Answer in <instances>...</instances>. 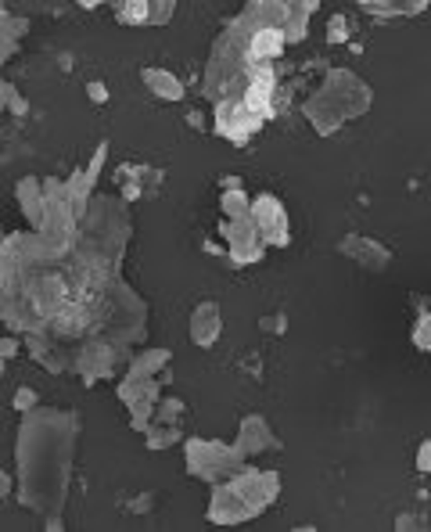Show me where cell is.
<instances>
[{
  "label": "cell",
  "instance_id": "obj_1",
  "mask_svg": "<svg viewBox=\"0 0 431 532\" xmlns=\"http://www.w3.org/2000/svg\"><path fill=\"white\" fill-rule=\"evenodd\" d=\"M370 97H374L370 87L356 72L331 69L327 79H324V87H320V94H313L303 104V112H306V119L313 122L317 133H335L338 126L360 119L370 108Z\"/></svg>",
  "mask_w": 431,
  "mask_h": 532
},
{
  "label": "cell",
  "instance_id": "obj_2",
  "mask_svg": "<svg viewBox=\"0 0 431 532\" xmlns=\"http://www.w3.org/2000/svg\"><path fill=\"white\" fill-rule=\"evenodd\" d=\"M241 468H245V453L237 450V443L227 446L216 439H187V471L195 478L220 486V482H230Z\"/></svg>",
  "mask_w": 431,
  "mask_h": 532
},
{
  "label": "cell",
  "instance_id": "obj_3",
  "mask_svg": "<svg viewBox=\"0 0 431 532\" xmlns=\"http://www.w3.org/2000/svg\"><path fill=\"white\" fill-rule=\"evenodd\" d=\"M115 392H119V399H122V407L129 411V425H133L137 432H144V428L155 421V411H159V403H162V381L126 374Z\"/></svg>",
  "mask_w": 431,
  "mask_h": 532
},
{
  "label": "cell",
  "instance_id": "obj_4",
  "mask_svg": "<svg viewBox=\"0 0 431 532\" xmlns=\"http://www.w3.org/2000/svg\"><path fill=\"white\" fill-rule=\"evenodd\" d=\"M259 129H262V119H259L255 112H248V108L241 104V97L216 104V133H220L223 141H230V145H248L252 133H259Z\"/></svg>",
  "mask_w": 431,
  "mask_h": 532
},
{
  "label": "cell",
  "instance_id": "obj_5",
  "mask_svg": "<svg viewBox=\"0 0 431 532\" xmlns=\"http://www.w3.org/2000/svg\"><path fill=\"white\" fill-rule=\"evenodd\" d=\"M252 220H255V227H259V234H262L266 245L284 248L287 241H292L287 209H284V202H280L277 195H259V198H252Z\"/></svg>",
  "mask_w": 431,
  "mask_h": 532
},
{
  "label": "cell",
  "instance_id": "obj_6",
  "mask_svg": "<svg viewBox=\"0 0 431 532\" xmlns=\"http://www.w3.org/2000/svg\"><path fill=\"white\" fill-rule=\"evenodd\" d=\"M230 486H234V493H241V496L248 500V507H252L255 514H262V511L280 496V478H277V471H259V468H248V464L230 478Z\"/></svg>",
  "mask_w": 431,
  "mask_h": 532
},
{
  "label": "cell",
  "instance_id": "obj_7",
  "mask_svg": "<svg viewBox=\"0 0 431 532\" xmlns=\"http://www.w3.org/2000/svg\"><path fill=\"white\" fill-rule=\"evenodd\" d=\"M223 237H227L230 262H237V266L259 262L262 252H266V241H262V234H259V227H255L252 216H245V220H230V223L223 227Z\"/></svg>",
  "mask_w": 431,
  "mask_h": 532
},
{
  "label": "cell",
  "instance_id": "obj_8",
  "mask_svg": "<svg viewBox=\"0 0 431 532\" xmlns=\"http://www.w3.org/2000/svg\"><path fill=\"white\" fill-rule=\"evenodd\" d=\"M115 360H119V345H115V342L87 338V345L72 356V367L87 378V385H94V381H101V378H112Z\"/></svg>",
  "mask_w": 431,
  "mask_h": 532
},
{
  "label": "cell",
  "instance_id": "obj_9",
  "mask_svg": "<svg viewBox=\"0 0 431 532\" xmlns=\"http://www.w3.org/2000/svg\"><path fill=\"white\" fill-rule=\"evenodd\" d=\"M248 518H255L248 500L241 493H234L230 482H220L216 493H212V503H209V521H216V525H241Z\"/></svg>",
  "mask_w": 431,
  "mask_h": 532
},
{
  "label": "cell",
  "instance_id": "obj_10",
  "mask_svg": "<svg viewBox=\"0 0 431 532\" xmlns=\"http://www.w3.org/2000/svg\"><path fill=\"white\" fill-rule=\"evenodd\" d=\"M338 252L349 255V259H356L360 266H367V270H385V266L392 262V252H388L381 241L363 237V234H349V237L338 245Z\"/></svg>",
  "mask_w": 431,
  "mask_h": 532
},
{
  "label": "cell",
  "instance_id": "obj_11",
  "mask_svg": "<svg viewBox=\"0 0 431 532\" xmlns=\"http://www.w3.org/2000/svg\"><path fill=\"white\" fill-rule=\"evenodd\" d=\"M237 450L245 453V457H255V453H266V450H277V439H273V432H269V425H266V418H259V414H248L245 421H241V432H237Z\"/></svg>",
  "mask_w": 431,
  "mask_h": 532
},
{
  "label": "cell",
  "instance_id": "obj_12",
  "mask_svg": "<svg viewBox=\"0 0 431 532\" xmlns=\"http://www.w3.org/2000/svg\"><path fill=\"white\" fill-rule=\"evenodd\" d=\"M220 331H223L220 328V306L216 303L195 306V313H191V342L202 345V349H209V345H216Z\"/></svg>",
  "mask_w": 431,
  "mask_h": 532
},
{
  "label": "cell",
  "instance_id": "obj_13",
  "mask_svg": "<svg viewBox=\"0 0 431 532\" xmlns=\"http://www.w3.org/2000/svg\"><path fill=\"white\" fill-rule=\"evenodd\" d=\"M360 8L374 19H410L427 8V0H360Z\"/></svg>",
  "mask_w": 431,
  "mask_h": 532
},
{
  "label": "cell",
  "instance_id": "obj_14",
  "mask_svg": "<svg viewBox=\"0 0 431 532\" xmlns=\"http://www.w3.org/2000/svg\"><path fill=\"white\" fill-rule=\"evenodd\" d=\"M140 79H144V87H148L155 97H162V101H180L184 97V83L173 72H166V69H144Z\"/></svg>",
  "mask_w": 431,
  "mask_h": 532
},
{
  "label": "cell",
  "instance_id": "obj_15",
  "mask_svg": "<svg viewBox=\"0 0 431 532\" xmlns=\"http://www.w3.org/2000/svg\"><path fill=\"white\" fill-rule=\"evenodd\" d=\"M223 212H227V220L252 216V198L241 191V180L237 177H223Z\"/></svg>",
  "mask_w": 431,
  "mask_h": 532
},
{
  "label": "cell",
  "instance_id": "obj_16",
  "mask_svg": "<svg viewBox=\"0 0 431 532\" xmlns=\"http://www.w3.org/2000/svg\"><path fill=\"white\" fill-rule=\"evenodd\" d=\"M180 439V425L177 421H152L148 428H144V443H148V450H166Z\"/></svg>",
  "mask_w": 431,
  "mask_h": 532
},
{
  "label": "cell",
  "instance_id": "obj_17",
  "mask_svg": "<svg viewBox=\"0 0 431 532\" xmlns=\"http://www.w3.org/2000/svg\"><path fill=\"white\" fill-rule=\"evenodd\" d=\"M115 19L122 26H152V0H122L115 4Z\"/></svg>",
  "mask_w": 431,
  "mask_h": 532
},
{
  "label": "cell",
  "instance_id": "obj_18",
  "mask_svg": "<svg viewBox=\"0 0 431 532\" xmlns=\"http://www.w3.org/2000/svg\"><path fill=\"white\" fill-rule=\"evenodd\" d=\"M170 363V353L166 349H148L144 356H133L129 360V374L137 378H155V370H162Z\"/></svg>",
  "mask_w": 431,
  "mask_h": 532
},
{
  "label": "cell",
  "instance_id": "obj_19",
  "mask_svg": "<svg viewBox=\"0 0 431 532\" xmlns=\"http://www.w3.org/2000/svg\"><path fill=\"white\" fill-rule=\"evenodd\" d=\"M413 345H417L420 353H431V310L420 313V320H417V328H413Z\"/></svg>",
  "mask_w": 431,
  "mask_h": 532
},
{
  "label": "cell",
  "instance_id": "obj_20",
  "mask_svg": "<svg viewBox=\"0 0 431 532\" xmlns=\"http://www.w3.org/2000/svg\"><path fill=\"white\" fill-rule=\"evenodd\" d=\"M349 37H352L349 19H345V15H331V22H327V40H331V44H349Z\"/></svg>",
  "mask_w": 431,
  "mask_h": 532
},
{
  "label": "cell",
  "instance_id": "obj_21",
  "mask_svg": "<svg viewBox=\"0 0 431 532\" xmlns=\"http://www.w3.org/2000/svg\"><path fill=\"white\" fill-rule=\"evenodd\" d=\"M184 399H177V395H170V399H162V403H159V411H155V418L159 421H180L184 418Z\"/></svg>",
  "mask_w": 431,
  "mask_h": 532
},
{
  "label": "cell",
  "instance_id": "obj_22",
  "mask_svg": "<svg viewBox=\"0 0 431 532\" xmlns=\"http://www.w3.org/2000/svg\"><path fill=\"white\" fill-rule=\"evenodd\" d=\"M0 90H4V104H8V112H15V115H26V112H29V101L15 90V83H4Z\"/></svg>",
  "mask_w": 431,
  "mask_h": 532
},
{
  "label": "cell",
  "instance_id": "obj_23",
  "mask_svg": "<svg viewBox=\"0 0 431 532\" xmlns=\"http://www.w3.org/2000/svg\"><path fill=\"white\" fill-rule=\"evenodd\" d=\"M173 12H177V4H170V0H152V26L170 22V19H173Z\"/></svg>",
  "mask_w": 431,
  "mask_h": 532
},
{
  "label": "cell",
  "instance_id": "obj_24",
  "mask_svg": "<svg viewBox=\"0 0 431 532\" xmlns=\"http://www.w3.org/2000/svg\"><path fill=\"white\" fill-rule=\"evenodd\" d=\"M37 407V392L29 388V385H22L19 392H15V411H22V414H29Z\"/></svg>",
  "mask_w": 431,
  "mask_h": 532
},
{
  "label": "cell",
  "instance_id": "obj_25",
  "mask_svg": "<svg viewBox=\"0 0 431 532\" xmlns=\"http://www.w3.org/2000/svg\"><path fill=\"white\" fill-rule=\"evenodd\" d=\"M417 471L431 475V439H424V443L417 446Z\"/></svg>",
  "mask_w": 431,
  "mask_h": 532
},
{
  "label": "cell",
  "instance_id": "obj_26",
  "mask_svg": "<svg viewBox=\"0 0 431 532\" xmlns=\"http://www.w3.org/2000/svg\"><path fill=\"white\" fill-rule=\"evenodd\" d=\"M395 528H399V532H410V528H424V518H420V514H399V518H395Z\"/></svg>",
  "mask_w": 431,
  "mask_h": 532
},
{
  "label": "cell",
  "instance_id": "obj_27",
  "mask_svg": "<svg viewBox=\"0 0 431 532\" xmlns=\"http://www.w3.org/2000/svg\"><path fill=\"white\" fill-rule=\"evenodd\" d=\"M87 94H90V101H94V104H104V101H108V87H104L101 79H94V83L87 87Z\"/></svg>",
  "mask_w": 431,
  "mask_h": 532
},
{
  "label": "cell",
  "instance_id": "obj_28",
  "mask_svg": "<svg viewBox=\"0 0 431 532\" xmlns=\"http://www.w3.org/2000/svg\"><path fill=\"white\" fill-rule=\"evenodd\" d=\"M262 328H266V331H273V335H280V331H284L280 317H269V320H262Z\"/></svg>",
  "mask_w": 431,
  "mask_h": 532
},
{
  "label": "cell",
  "instance_id": "obj_29",
  "mask_svg": "<svg viewBox=\"0 0 431 532\" xmlns=\"http://www.w3.org/2000/svg\"><path fill=\"white\" fill-rule=\"evenodd\" d=\"M15 353H19V342H15V338H12V335H8V338H4V356H8V360H12V356H15Z\"/></svg>",
  "mask_w": 431,
  "mask_h": 532
}]
</instances>
